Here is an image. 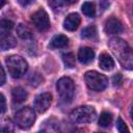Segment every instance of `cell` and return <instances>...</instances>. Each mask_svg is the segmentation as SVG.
Listing matches in <instances>:
<instances>
[{"mask_svg":"<svg viewBox=\"0 0 133 133\" xmlns=\"http://www.w3.org/2000/svg\"><path fill=\"white\" fill-rule=\"evenodd\" d=\"M108 46L124 69L133 70V50L127 42L119 37H112L108 42Z\"/></svg>","mask_w":133,"mask_h":133,"instance_id":"1","label":"cell"},{"mask_svg":"<svg viewBox=\"0 0 133 133\" xmlns=\"http://www.w3.org/2000/svg\"><path fill=\"white\" fill-rule=\"evenodd\" d=\"M5 63H6V66H7V70H8V73L11 75L12 78H20L22 77L27 69H28V63L27 61L19 56V55H10L6 58L5 60Z\"/></svg>","mask_w":133,"mask_h":133,"instance_id":"2","label":"cell"},{"mask_svg":"<svg viewBox=\"0 0 133 133\" xmlns=\"http://www.w3.org/2000/svg\"><path fill=\"white\" fill-rule=\"evenodd\" d=\"M97 116L96 109L92 106H80L75 108L71 113H70V118L78 124H88L95 121Z\"/></svg>","mask_w":133,"mask_h":133,"instance_id":"3","label":"cell"},{"mask_svg":"<svg viewBox=\"0 0 133 133\" xmlns=\"http://www.w3.org/2000/svg\"><path fill=\"white\" fill-rule=\"evenodd\" d=\"M84 80L87 87L95 91H102L108 85V79L105 75L97 71H88L84 75Z\"/></svg>","mask_w":133,"mask_h":133,"instance_id":"4","label":"cell"},{"mask_svg":"<svg viewBox=\"0 0 133 133\" xmlns=\"http://www.w3.org/2000/svg\"><path fill=\"white\" fill-rule=\"evenodd\" d=\"M56 88L60 96V99L63 102L69 103L72 101L75 92V85L71 78L69 77L60 78L56 83Z\"/></svg>","mask_w":133,"mask_h":133,"instance_id":"5","label":"cell"},{"mask_svg":"<svg viewBox=\"0 0 133 133\" xmlns=\"http://www.w3.org/2000/svg\"><path fill=\"white\" fill-rule=\"evenodd\" d=\"M35 121V114L32 108L26 106L18 110L15 114V122L21 129H29Z\"/></svg>","mask_w":133,"mask_h":133,"instance_id":"6","label":"cell"},{"mask_svg":"<svg viewBox=\"0 0 133 133\" xmlns=\"http://www.w3.org/2000/svg\"><path fill=\"white\" fill-rule=\"evenodd\" d=\"M31 21L33 25L39 31H46L50 28V19L45 9L39 8L31 16Z\"/></svg>","mask_w":133,"mask_h":133,"instance_id":"7","label":"cell"},{"mask_svg":"<svg viewBox=\"0 0 133 133\" xmlns=\"http://www.w3.org/2000/svg\"><path fill=\"white\" fill-rule=\"evenodd\" d=\"M51 102H52V95L50 92L41 94L34 100V108L37 112L44 113L50 107Z\"/></svg>","mask_w":133,"mask_h":133,"instance_id":"8","label":"cell"},{"mask_svg":"<svg viewBox=\"0 0 133 133\" xmlns=\"http://www.w3.org/2000/svg\"><path fill=\"white\" fill-rule=\"evenodd\" d=\"M104 30L107 34H118L124 30V28H123V24L118 19L111 17L106 20L104 25Z\"/></svg>","mask_w":133,"mask_h":133,"instance_id":"9","label":"cell"},{"mask_svg":"<svg viewBox=\"0 0 133 133\" xmlns=\"http://www.w3.org/2000/svg\"><path fill=\"white\" fill-rule=\"evenodd\" d=\"M81 19L80 16L76 12H72L69 16H66V18L63 21V28L69 30V31H74L78 28V26L80 25Z\"/></svg>","mask_w":133,"mask_h":133,"instance_id":"10","label":"cell"},{"mask_svg":"<svg viewBox=\"0 0 133 133\" xmlns=\"http://www.w3.org/2000/svg\"><path fill=\"white\" fill-rule=\"evenodd\" d=\"M95 58V52L89 47H81L78 51V59L81 63L87 64L91 62Z\"/></svg>","mask_w":133,"mask_h":133,"instance_id":"11","label":"cell"},{"mask_svg":"<svg viewBox=\"0 0 133 133\" xmlns=\"http://www.w3.org/2000/svg\"><path fill=\"white\" fill-rule=\"evenodd\" d=\"M99 65L104 71H111L114 68V61L107 53H102L99 58Z\"/></svg>","mask_w":133,"mask_h":133,"instance_id":"12","label":"cell"},{"mask_svg":"<svg viewBox=\"0 0 133 133\" xmlns=\"http://www.w3.org/2000/svg\"><path fill=\"white\" fill-rule=\"evenodd\" d=\"M69 44V38L63 35V34H57L55 36H53V38L51 39L49 47L52 49H58V48H63Z\"/></svg>","mask_w":133,"mask_h":133,"instance_id":"13","label":"cell"},{"mask_svg":"<svg viewBox=\"0 0 133 133\" xmlns=\"http://www.w3.org/2000/svg\"><path fill=\"white\" fill-rule=\"evenodd\" d=\"M27 97H28L27 91L22 87H15L11 91V98L15 103H22L26 101Z\"/></svg>","mask_w":133,"mask_h":133,"instance_id":"14","label":"cell"},{"mask_svg":"<svg viewBox=\"0 0 133 133\" xmlns=\"http://www.w3.org/2000/svg\"><path fill=\"white\" fill-rule=\"evenodd\" d=\"M17 46V41L14 36L7 34L5 36H2L1 39H0V49L2 51H5V50H8V49H11L14 47Z\"/></svg>","mask_w":133,"mask_h":133,"instance_id":"15","label":"cell"},{"mask_svg":"<svg viewBox=\"0 0 133 133\" xmlns=\"http://www.w3.org/2000/svg\"><path fill=\"white\" fill-rule=\"evenodd\" d=\"M17 34L23 38V39H28V38H31L32 37V31L31 29L25 25V24H19L18 27H17Z\"/></svg>","mask_w":133,"mask_h":133,"instance_id":"16","label":"cell"},{"mask_svg":"<svg viewBox=\"0 0 133 133\" xmlns=\"http://www.w3.org/2000/svg\"><path fill=\"white\" fill-rule=\"evenodd\" d=\"M14 27V23L9 20H1L0 21V37L7 35Z\"/></svg>","mask_w":133,"mask_h":133,"instance_id":"17","label":"cell"},{"mask_svg":"<svg viewBox=\"0 0 133 133\" xmlns=\"http://www.w3.org/2000/svg\"><path fill=\"white\" fill-rule=\"evenodd\" d=\"M81 10L88 18H94L96 16L95 4L91 3V2H85V3H83L82 6H81Z\"/></svg>","mask_w":133,"mask_h":133,"instance_id":"18","label":"cell"},{"mask_svg":"<svg viewBox=\"0 0 133 133\" xmlns=\"http://www.w3.org/2000/svg\"><path fill=\"white\" fill-rule=\"evenodd\" d=\"M98 123L103 128H106V127L110 126V124L112 123V115H111V113L110 112H102Z\"/></svg>","mask_w":133,"mask_h":133,"instance_id":"19","label":"cell"},{"mask_svg":"<svg viewBox=\"0 0 133 133\" xmlns=\"http://www.w3.org/2000/svg\"><path fill=\"white\" fill-rule=\"evenodd\" d=\"M62 60L66 68H74L75 66V56L73 53H64L62 54Z\"/></svg>","mask_w":133,"mask_h":133,"instance_id":"20","label":"cell"},{"mask_svg":"<svg viewBox=\"0 0 133 133\" xmlns=\"http://www.w3.org/2000/svg\"><path fill=\"white\" fill-rule=\"evenodd\" d=\"M97 33V30H96V27L95 26H88V27H85L82 32H81V37L82 38H91L96 35Z\"/></svg>","mask_w":133,"mask_h":133,"instance_id":"21","label":"cell"},{"mask_svg":"<svg viewBox=\"0 0 133 133\" xmlns=\"http://www.w3.org/2000/svg\"><path fill=\"white\" fill-rule=\"evenodd\" d=\"M42 82H43V77H42L39 74H37V73L32 74L31 77L29 78V83H30V85H32V86H37V85H39Z\"/></svg>","mask_w":133,"mask_h":133,"instance_id":"22","label":"cell"},{"mask_svg":"<svg viewBox=\"0 0 133 133\" xmlns=\"http://www.w3.org/2000/svg\"><path fill=\"white\" fill-rule=\"evenodd\" d=\"M116 128H117L118 132H121V133L129 132V129H128L127 125L125 124V122H124L121 117H118V118H117V122H116Z\"/></svg>","mask_w":133,"mask_h":133,"instance_id":"23","label":"cell"},{"mask_svg":"<svg viewBox=\"0 0 133 133\" xmlns=\"http://www.w3.org/2000/svg\"><path fill=\"white\" fill-rule=\"evenodd\" d=\"M64 2H65L64 0H49V1H48L49 5H50L53 9H58V8L62 7L63 4H64Z\"/></svg>","mask_w":133,"mask_h":133,"instance_id":"24","label":"cell"},{"mask_svg":"<svg viewBox=\"0 0 133 133\" xmlns=\"http://www.w3.org/2000/svg\"><path fill=\"white\" fill-rule=\"evenodd\" d=\"M0 98H1V113L3 114L5 112V110H6V102H5V98H4V96L2 94H1Z\"/></svg>","mask_w":133,"mask_h":133,"instance_id":"25","label":"cell"},{"mask_svg":"<svg viewBox=\"0 0 133 133\" xmlns=\"http://www.w3.org/2000/svg\"><path fill=\"white\" fill-rule=\"evenodd\" d=\"M112 80H113V83L116 85H118L119 83H121V80H122V75L121 74H115L114 76H113V78H112Z\"/></svg>","mask_w":133,"mask_h":133,"instance_id":"26","label":"cell"},{"mask_svg":"<svg viewBox=\"0 0 133 133\" xmlns=\"http://www.w3.org/2000/svg\"><path fill=\"white\" fill-rule=\"evenodd\" d=\"M0 70H1V80H0V85H3L4 82H5V72H4L3 66H1Z\"/></svg>","mask_w":133,"mask_h":133,"instance_id":"27","label":"cell"},{"mask_svg":"<svg viewBox=\"0 0 133 133\" xmlns=\"http://www.w3.org/2000/svg\"><path fill=\"white\" fill-rule=\"evenodd\" d=\"M22 6H26V5H29L30 3H32L34 0H17Z\"/></svg>","mask_w":133,"mask_h":133,"instance_id":"28","label":"cell"},{"mask_svg":"<svg viewBox=\"0 0 133 133\" xmlns=\"http://www.w3.org/2000/svg\"><path fill=\"white\" fill-rule=\"evenodd\" d=\"M66 3H70V4H73V3H76L77 0H64Z\"/></svg>","mask_w":133,"mask_h":133,"instance_id":"29","label":"cell"},{"mask_svg":"<svg viewBox=\"0 0 133 133\" xmlns=\"http://www.w3.org/2000/svg\"><path fill=\"white\" fill-rule=\"evenodd\" d=\"M4 4H5V0H1V3H0V7L2 8V7L4 6Z\"/></svg>","mask_w":133,"mask_h":133,"instance_id":"30","label":"cell"},{"mask_svg":"<svg viewBox=\"0 0 133 133\" xmlns=\"http://www.w3.org/2000/svg\"><path fill=\"white\" fill-rule=\"evenodd\" d=\"M130 115H131V117H132V119H133V106L131 107V110H130Z\"/></svg>","mask_w":133,"mask_h":133,"instance_id":"31","label":"cell"}]
</instances>
